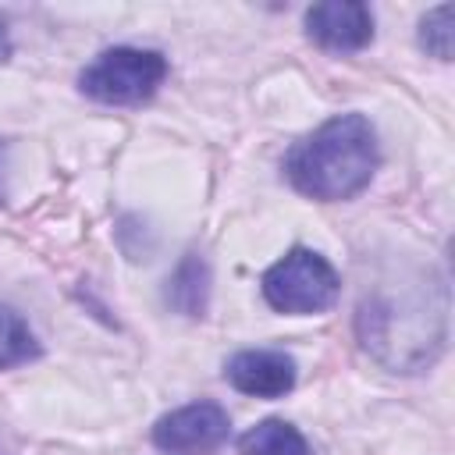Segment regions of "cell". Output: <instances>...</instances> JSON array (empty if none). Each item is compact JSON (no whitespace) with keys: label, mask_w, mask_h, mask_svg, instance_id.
<instances>
[{"label":"cell","mask_w":455,"mask_h":455,"mask_svg":"<svg viewBox=\"0 0 455 455\" xmlns=\"http://www.w3.org/2000/svg\"><path fill=\"white\" fill-rule=\"evenodd\" d=\"M284 171L309 199H352L377 171V135L363 114H338L288 153Z\"/></svg>","instance_id":"1"},{"label":"cell","mask_w":455,"mask_h":455,"mask_svg":"<svg viewBox=\"0 0 455 455\" xmlns=\"http://www.w3.org/2000/svg\"><path fill=\"white\" fill-rule=\"evenodd\" d=\"M167 78V60L156 50H135V46H114L103 50L82 75L78 85L85 96H92L96 103H114V107H128V103H142L149 100L160 82Z\"/></svg>","instance_id":"2"},{"label":"cell","mask_w":455,"mask_h":455,"mask_svg":"<svg viewBox=\"0 0 455 455\" xmlns=\"http://www.w3.org/2000/svg\"><path fill=\"white\" fill-rule=\"evenodd\" d=\"M334 267L313 249H291L263 274V299L277 313H320L338 299Z\"/></svg>","instance_id":"3"},{"label":"cell","mask_w":455,"mask_h":455,"mask_svg":"<svg viewBox=\"0 0 455 455\" xmlns=\"http://www.w3.org/2000/svg\"><path fill=\"white\" fill-rule=\"evenodd\" d=\"M231 419L217 402H192L156 419L153 444L171 455H206L228 441Z\"/></svg>","instance_id":"4"},{"label":"cell","mask_w":455,"mask_h":455,"mask_svg":"<svg viewBox=\"0 0 455 455\" xmlns=\"http://www.w3.org/2000/svg\"><path fill=\"white\" fill-rule=\"evenodd\" d=\"M306 32L309 39H316L323 50H334V53L363 50L373 39V14L359 0L313 4L306 14Z\"/></svg>","instance_id":"5"},{"label":"cell","mask_w":455,"mask_h":455,"mask_svg":"<svg viewBox=\"0 0 455 455\" xmlns=\"http://www.w3.org/2000/svg\"><path fill=\"white\" fill-rule=\"evenodd\" d=\"M224 373H228V380L242 395H256V398H281L295 384V363H291V355L274 352V348L238 352L228 363Z\"/></svg>","instance_id":"6"},{"label":"cell","mask_w":455,"mask_h":455,"mask_svg":"<svg viewBox=\"0 0 455 455\" xmlns=\"http://www.w3.org/2000/svg\"><path fill=\"white\" fill-rule=\"evenodd\" d=\"M242 455H309L306 437L284 419H263L238 437Z\"/></svg>","instance_id":"7"},{"label":"cell","mask_w":455,"mask_h":455,"mask_svg":"<svg viewBox=\"0 0 455 455\" xmlns=\"http://www.w3.org/2000/svg\"><path fill=\"white\" fill-rule=\"evenodd\" d=\"M36 355H39V341L28 331V323L11 306H0V370L21 366Z\"/></svg>","instance_id":"8"},{"label":"cell","mask_w":455,"mask_h":455,"mask_svg":"<svg viewBox=\"0 0 455 455\" xmlns=\"http://www.w3.org/2000/svg\"><path fill=\"white\" fill-rule=\"evenodd\" d=\"M206 281H210V274H206V263L199 259V256H188L181 267H178V274H174V281H171V302L181 309V313H188V316H199L203 313V306H206Z\"/></svg>","instance_id":"9"},{"label":"cell","mask_w":455,"mask_h":455,"mask_svg":"<svg viewBox=\"0 0 455 455\" xmlns=\"http://www.w3.org/2000/svg\"><path fill=\"white\" fill-rule=\"evenodd\" d=\"M455 7L451 4H441L434 11H427V18L419 21V43L427 53L441 57V60H451V50H455Z\"/></svg>","instance_id":"10"},{"label":"cell","mask_w":455,"mask_h":455,"mask_svg":"<svg viewBox=\"0 0 455 455\" xmlns=\"http://www.w3.org/2000/svg\"><path fill=\"white\" fill-rule=\"evenodd\" d=\"M11 57V39H7V21L0 18V64Z\"/></svg>","instance_id":"11"}]
</instances>
